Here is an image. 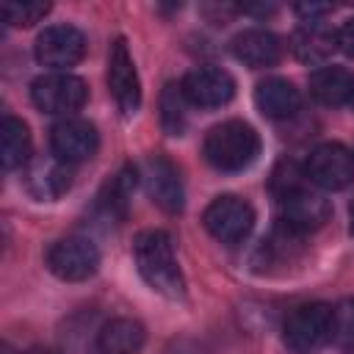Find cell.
I'll return each instance as SVG.
<instances>
[{
    "mask_svg": "<svg viewBox=\"0 0 354 354\" xmlns=\"http://www.w3.org/2000/svg\"><path fill=\"white\" fill-rule=\"evenodd\" d=\"M72 169L69 163L58 160L55 155L53 158H39L28 166L25 171V185L30 191L33 199L39 202H53L58 196H64L69 188H72Z\"/></svg>",
    "mask_w": 354,
    "mask_h": 354,
    "instance_id": "cell-14",
    "label": "cell"
},
{
    "mask_svg": "<svg viewBox=\"0 0 354 354\" xmlns=\"http://www.w3.org/2000/svg\"><path fill=\"white\" fill-rule=\"evenodd\" d=\"M50 11V3H3V19L14 28H30Z\"/></svg>",
    "mask_w": 354,
    "mask_h": 354,
    "instance_id": "cell-24",
    "label": "cell"
},
{
    "mask_svg": "<svg viewBox=\"0 0 354 354\" xmlns=\"http://www.w3.org/2000/svg\"><path fill=\"white\" fill-rule=\"evenodd\" d=\"M202 224L216 241L232 246V243H241L249 238V232L254 227V207L241 196L224 194V196H216L205 207Z\"/></svg>",
    "mask_w": 354,
    "mask_h": 354,
    "instance_id": "cell-6",
    "label": "cell"
},
{
    "mask_svg": "<svg viewBox=\"0 0 354 354\" xmlns=\"http://www.w3.org/2000/svg\"><path fill=\"white\" fill-rule=\"evenodd\" d=\"M97 147H100L97 127L91 122H86V119L66 116V119L55 122L53 130H50V149L64 163L88 160V158H94Z\"/></svg>",
    "mask_w": 354,
    "mask_h": 354,
    "instance_id": "cell-12",
    "label": "cell"
},
{
    "mask_svg": "<svg viewBox=\"0 0 354 354\" xmlns=\"http://www.w3.org/2000/svg\"><path fill=\"white\" fill-rule=\"evenodd\" d=\"M329 340H332V307L324 301H310L296 307L282 326V343L290 354H315Z\"/></svg>",
    "mask_w": 354,
    "mask_h": 354,
    "instance_id": "cell-4",
    "label": "cell"
},
{
    "mask_svg": "<svg viewBox=\"0 0 354 354\" xmlns=\"http://www.w3.org/2000/svg\"><path fill=\"white\" fill-rule=\"evenodd\" d=\"M185 102L196 108H221L235 94V80L227 69L218 66H196L180 80Z\"/></svg>",
    "mask_w": 354,
    "mask_h": 354,
    "instance_id": "cell-11",
    "label": "cell"
},
{
    "mask_svg": "<svg viewBox=\"0 0 354 354\" xmlns=\"http://www.w3.org/2000/svg\"><path fill=\"white\" fill-rule=\"evenodd\" d=\"M47 268L64 282H83L100 268V249L83 235L61 238L47 249Z\"/></svg>",
    "mask_w": 354,
    "mask_h": 354,
    "instance_id": "cell-7",
    "label": "cell"
},
{
    "mask_svg": "<svg viewBox=\"0 0 354 354\" xmlns=\"http://www.w3.org/2000/svg\"><path fill=\"white\" fill-rule=\"evenodd\" d=\"M351 105H354V97H351Z\"/></svg>",
    "mask_w": 354,
    "mask_h": 354,
    "instance_id": "cell-29",
    "label": "cell"
},
{
    "mask_svg": "<svg viewBox=\"0 0 354 354\" xmlns=\"http://www.w3.org/2000/svg\"><path fill=\"white\" fill-rule=\"evenodd\" d=\"M108 91L122 111V116H133L141 105V83L130 55V47L122 36H116L108 47Z\"/></svg>",
    "mask_w": 354,
    "mask_h": 354,
    "instance_id": "cell-10",
    "label": "cell"
},
{
    "mask_svg": "<svg viewBox=\"0 0 354 354\" xmlns=\"http://www.w3.org/2000/svg\"><path fill=\"white\" fill-rule=\"evenodd\" d=\"M332 340L354 351V299H343L337 307H332Z\"/></svg>",
    "mask_w": 354,
    "mask_h": 354,
    "instance_id": "cell-23",
    "label": "cell"
},
{
    "mask_svg": "<svg viewBox=\"0 0 354 354\" xmlns=\"http://www.w3.org/2000/svg\"><path fill=\"white\" fill-rule=\"evenodd\" d=\"M293 53L304 64H324L337 50V30H332L321 19L301 22V28L293 33Z\"/></svg>",
    "mask_w": 354,
    "mask_h": 354,
    "instance_id": "cell-18",
    "label": "cell"
},
{
    "mask_svg": "<svg viewBox=\"0 0 354 354\" xmlns=\"http://www.w3.org/2000/svg\"><path fill=\"white\" fill-rule=\"evenodd\" d=\"M33 55L53 72H66L86 55V36L75 25H50L36 36Z\"/></svg>",
    "mask_w": 354,
    "mask_h": 354,
    "instance_id": "cell-9",
    "label": "cell"
},
{
    "mask_svg": "<svg viewBox=\"0 0 354 354\" xmlns=\"http://www.w3.org/2000/svg\"><path fill=\"white\" fill-rule=\"evenodd\" d=\"M160 124L169 136H183L185 130V97L177 83H166L160 94Z\"/></svg>",
    "mask_w": 354,
    "mask_h": 354,
    "instance_id": "cell-22",
    "label": "cell"
},
{
    "mask_svg": "<svg viewBox=\"0 0 354 354\" xmlns=\"http://www.w3.org/2000/svg\"><path fill=\"white\" fill-rule=\"evenodd\" d=\"M6 354H14V351H11V348H6Z\"/></svg>",
    "mask_w": 354,
    "mask_h": 354,
    "instance_id": "cell-28",
    "label": "cell"
},
{
    "mask_svg": "<svg viewBox=\"0 0 354 354\" xmlns=\"http://www.w3.org/2000/svg\"><path fill=\"white\" fill-rule=\"evenodd\" d=\"M304 177L324 191H340L354 180V155L337 141L318 144L304 163Z\"/></svg>",
    "mask_w": 354,
    "mask_h": 354,
    "instance_id": "cell-8",
    "label": "cell"
},
{
    "mask_svg": "<svg viewBox=\"0 0 354 354\" xmlns=\"http://www.w3.org/2000/svg\"><path fill=\"white\" fill-rule=\"evenodd\" d=\"M144 183L147 194L163 213H180L185 205V191L177 166L166 155H149L144 160Z\"/></svg>",
    "mask_w": 354,
    "mask_h": 354,
    "instance_id": "cell-13",
    "label": "cell"
},
{
    "mask_svg": "<svg viewBox=\"0 0 354 354\" xmlns=\"http://www.w3.org/2000/svg\"><path fill=\"white\" fill-rule=\"evenodd\" d=\"M337 50H343L348 58H354V17L337 28Z\"/></svg>",
    "mask_w": 354,
    "mask_h": 354,
    "instance_id": "cell-25",
    "label": "cell"
},
{
    "mask_svg": "<svg viewBox=\"0 0 354 354\" xmlns=\"http://www.w3.org/2000/svg\"><path fill=\"white\" fill-rule=\"evenodd\" d=\"M0 158H3V169H19L28 163L30 158V133L28 124L11 113L3 116L0 124Z\"/></svg>",
    "mask_w": 354,
    "mask_h": 354,
    "instance_id": "cell-20",
    "label": "cell"
},
{
    "mask_svg": "<svg viewBox=\"0 0 354 354\" xmlns=\"http://www.w3.org/2000/svg\"><path fill=\"white\" fill-rule=\"evenodd\" d=\"M254 105L266 119H288L299 111L301 94L285 77H266L254 88Z\"/></svg>",
    "mask_w": 354,
    "mask_h": 354,
    "instance_id": "cell-16",
    "label": "cell"
},
{
    "mask_svg": "<svg viewBox=\"0 0 354 354\" xmlns=\"http://www.w3.org/2000/svg\"><path fill=\"white\" fill-rule=\"evenodd\" d=\"M299 177H304V174H299L290 163H282L274 171V194H277L279 213H282L279 224H285L288 230H293L299 235H307V232L324 227L332 207L321 194L304 188L299 183Z\"/></svg>",
    "mask_w": 354,
    "mask_h": 354,
    "instance_id": "cell-2",
    "label": "cell"
},
{
    "mask_svg": "<svg viewBox=\"0 0 354 354\" xmlns=\"http://www.w3.org/2000/svg\"><path fill=\"white\" fill-rule=\"evenodd\" d=\"M30 100L39 111L66 119L86 105L88 88L86 80L72 72H47L30 83Z\"/></svg>",
    "mask_w": 354,
    "mask_h": 354,
    "instance_id": "cell-5",
    "label": "cell"
},
{
    "mask_svg": "<svg viewBox=\"0 0 354 354\" xmlns=\"http://www.w3.org/2000/svg\"><path fill=\"white\" fill-rule=\"evenodd\" d=\"M147 329L136 318H111L97 332V354H141Z\"/></svg>",
    "mask_w": 354,
    "mask_h": 354,
    "instance_id": "cell-17",
    "label": "cell"
},
{
    "mask_svg": "<svg viewBox=\"0 0 354 354\" xmlns=\"http://www.w3.org/2000/svg\"><path fill=\"white\" fill-rule=\"evenodd\" d=\"M230 50L249 69H268V66H274L282 58V41H279V36H274L266 28L241 30L230 41Z\"/></svg>",
    "mask_w": 354,
    "mask_h": 354,
    "instance_id": "cell-15",
    "label": "cell"
},
{
    "mask_svg": "<svg viewBox=\"0 0 354 354\" xmlns=\"http://www.w3.org/2000/svg\"><path fill=\"white\" fill-rule=\"evenodd\" d=\"M202 155L216 171H243L260 155V136L252 124L230 119L207 130L202 141Z\"/></svg>",
    "mask_w": 354,
    "mask_h": 354,
    "instance_id": "cell-3",
    "label": "cell"
},
{
    "mask_svg": "<svg viewBox=\"0 0 354 354\" xmlns=\"http://www.w3.org/2000/svg\"><path fill=\"white\" fill-rule=\"evenodd\" d=\"M133 260L141 279L160 296L177 301L185 296V279L174 257V246L169 232L163 230H144L133 241Z\"/></svg>",
    "mask_w": 354,
    "mask_h": 354,
    "instance_id": "cell-1",
    "label": "cell"
},
{
    "mask_svg": "<svg viewBox=\"0 0 354 354\" xmlns=\"http://www.w3.org/2000/svg\"><path fill=\"white\" fill-rule=\"evenodd\" d=\"M348 232L354 235V202H351V207H348Z\"/></svg>",
    "mask_w": 354,
    "mask_h": 354,
    "instance_id": "cell-27",
    "label": "cell"
},
{
    "mask_svg": "<svg viewBox=\"0 0 354 354\" xmlns=\"http://www.w3.org/2000/svg\"><path fill=\"white\" fill-rule=\"evenodd\" d=\"M133 188H136V169L133 166H124L119 174H113V180L97 196L100 216L105 221H122L127 216V202H130Z\"/></svg>",
    "mask_w": 354,
    "mask_h": 354,
    "instance_id": "cell-21",
    "label": "cell"
},
{
    "mask_svg": "<svg viewBox=\"0 0 354 354\" xmlns=\"http://www.w3.org/2000/svg\"><path fill=\"white\" fill-rule=\"evenodd\" d=\"M25 354H61L58 348H50V346H33V348H28Z\"/></svg>",
    "mask_w": 354,
    "mask_h": 354,
    "instance_id": "cell-26",
    "label": "cell"
},
{
    "mask_svg": "<svg viewBox=\"0 0 354 354\" xmlns=\"http://www.w3.org/2000/svg\"><path fill=\"white\" fill-rule=\"evenodd\" d=\"M310 94L321 105H343L354 97V75L343 66H324L310 75Z\"/></svg>",
    "mask_w": 354,
    "mask_h": 354,
    "instance_id": "cell-19",
    "label": "cell"
}]
</instances>
